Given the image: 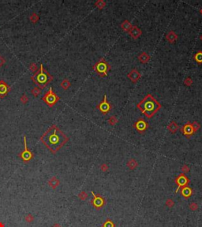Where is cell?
<instances>
[{
	"instance_id": "1",
	"label": "cell",
	"mask_w": 202,
	"mask_h": 227,
	"mask_svg": "<svg viewBox=\"0 0 202 227\" xmlns=\"http://www.w3.org/2000/svg\"><path fill=\"white\" fill-rule=\"evenodd\" d=\"M68 140L67 136L55 125L48 128L40 137V141L52 154H55L58 151Z\"/></svg>"
},
{
	"instance_id": "2",
	"label": "cell",
	"mask_w": 202,
	"mask_h": 227,
	"mask_svg": "<svg viewBox=\"0 0 202 227\" xmlns=\"http://www.w3.org/2000/svg\"><path fill=\"white\" fill-rule=\"evenodd\" d=\"M137 107L145 115L146 118H151L161 109L162 106L151 94H148L141 101L137 103Z\"/></svg>"
},
{
	"instance_id": "3",
	"label": "cell",
	"mask_w": 202,
	"mask_h": 227,
	"mask_svg": "<svg viewBox=\"0 0 202 227\" xmlns=\"http://www.w3.org/2000/svg\"><path fill=\"white\" fill-rule=\"evenodd\" d=\"M31 79L33 80L36 85H37L38 88L42 90L53 81L54 77L48 73V71L43 67V64L41 63L40 69H38V70L31 77Z\"/></svg>"
},
{
	"instance_id": "4",
	"label": "cell",
	"mask_w": 202,
	"mask_h": 227,
	"mask_svg": "<svg viewBox=\"0 0 202 227\" xmlns=\"http://www.w3.org/2000/svg\"><path fill=\"white\" fill-rule=\"evenodd\" d=\"M110 69V65L107 62L104 58H101L99 62H97L93 66V69L100 77H106Z\"/></svg>"
},
{
	"instance_id": "5",
	"label": "cell",
	"mask_w": 202,
	"mask_h": 227,
	"mask_svg": "<svg viewBox=\"0 0 202 227\" xmlns=\"http://www.w3.org/2000/svg\"><path fill=\"white\" fill-rule=\"evenodd\" d=\"M59 99V96H58L57 94L53 91L52 87H51V88H49V90L42 97V100L50 107H54Z\"/></svg>"
},
{
	"instance_id": "6",
	"label": "cell",
	"mask_w": 202,
	"mask_h": 227,
	"mask_svg": "<svg viewBox=\"0 0 202 227\" xmlns=\"http://www.w3.org/2000/svg\"><path fill=\"white\" fill-rule=\"evenodd\" d=\"M18 156L21 159V160L24 162H28L33 159V153L31 151L27 145V138L26 136H24V150L21 151V153L18 154Z\"/></svg>"
},
{
	"instance_id": "7",
	"label": "cell",
	"mask_w": 202,
	"mask_h": 227,
	"mask_svg": "<svg viewBox=\"0 0 202 227\" xmlns=\"http://www.w3.org/2000/svg\"><path fill=\"white\" fill-rule=\"evenodd\" d=\"M97 108L100 111V112H102L103 114H107L108 112H109L111 109V105L108 103V101L107 100V96L106 95H104L103 96V101L97 106Z\"/></svg>"
},
{
	"instance_id": "8",
	"label": "cell",
	"mask_w": 202,
	"mask_h": 227,
	"mask_svg": "<svg viewBox=\"0 0 202 227\" xmlns=\"http://www.w3.org/2000/svg\"><path fill=\"white\" fill-rule=\"evenodd\" d=\"M133 127L137 130V132H139L140 133H143L148 127V123L145 122V121L143 118H140L138 119L137 122L134 123Z\"/></svg>"
},
{
	"instance_id": "9",
	"label": "cell",
	"mask_w": 202,
	"mask_h": 227,
	"mask_svg": "<svg viewBox=\"0 0 202 227\" xmlns=\"http://www.w3.org/2000/svg\"><path fill=\"white\" fill-rule=\"evenodd\" d=\"M11 91L10 87L4 80H0V98L6 97Z\"/></svg>"
},
{
	"instance_id": "10",
	"label": "cell",
	"mask_w": 202,
	"mask_h": 227,
	"mask_svg": "<svg viewBox=\"0 0 202 227\" xmlns=\"http://www.w3.org/2000/svg\"><path fill=\"white\" fill-rule=\"evenodd\" d=\"M181 131L182 132V133L186 136L187 137H191L192 135H193L195 133L194 129L193 127V125L189 122H187L185 125H184L182 128H181Z\"/></svg>"
},
{
	"instance_id": "11",
	"label": "cell",
	"mask_w": 202,
	"mask_h": 227,
	"mask_svg": "<svg viewBox=\"0 0 202 227\" xmlns=\"http://www.w3.org/2000/svg\"><path fill=\"white\" fill-rule=\"evenodd\" d=\"M175 182L177 183V185H178V189H177V192L178 190L179 189L180 187H185L186 185H187L189 182H190V180L186 177L184 174H180L176 179H175Z\"/></svg>"
},
{
	"instance_id": "12",
	"label": "cell",
	"mask_w": 202,
	"mask_h": 227,
	"mask_svg": "<svg viewBox=\"0 0 202 227\" xmlns=\"http://www.w3.org/2000/svg\"><path fill=\"white\" fill-rule=\"evenodd\" d=\"M128 77H129V79L131 80L132 82L135 83V82H137L140 78H141V73H140L137 69H132V70L129 73V74H128Z\"/></svg>"
},
{
	"instance_id": "13",
	"label": "cell",
	"mask_w": 202,
	"mask_h": 227,
	"mask_svg": "<svg viewBox=\"0 0 202 227\" xmlns=\"http://www.w3.org/2000/svg\"><path fill=\"white\" fill-rule=\"evenodd\" d=\"M141 33H142L141 30L137 26H132V28L129 32L130 35L132 36L133 39H137L141 35Z\"/></svg>"
},
{
	"instance_id": "14",
	"label": "cell",
	"mask_w": 202,
	"mask_h": 227,
	"mask_svg": "<svg viewBox=\"0 0 202 227\" xmlns=\"http://www.w3.org/2000/svg\"><path fill=\"white\" fill-rule=\"evenodd\" d=\"M60 185V181L56 177H52L49 181H48V185L52 189H56L57 187Z\"/></svg>"
},
{
	"instance_id": "15",
	"label": "cell",
	"mask_w": 202,
	"mask_h": 227,
	"mask_svg": "<svg viewBox=\"0 0 202 227\" xmlns=\"http://www.w3.org/2000/svg\"><path fill=\"white\" fill-rule=\"evenodd\" d=\"M178 38V36L175 34V32L173 31H170L167 34V40L170 43H173L174 42L176 41Z\"/></svg>"
},
{
	"instance_id": "16",
	"label": "cell",
	"mask_w": 202,
	"mask_h": 227,
	"mask_svg": "<svg viewBox=\"0 0 202 227\" xmlns=\"http://www.w3.org/2000/svg\"><path fill=\"white\" fill-rule=\"evenodd\" d=\"M167 129L171 133H175L177 132V130L178 129V126L175 121H172V122L168 125Z\"/></svg>"
},
{
	"instance_id": "17",
	"label": "cell",
	"mask_w": 202,
	"mask_h": 227,
	"mask_svg": "<svg viewBox=\"0 0 202 227\" xmlns=\"http://www.w3.org/2000/svg\"><path fill=\"white\" fill-rule=\"evenodd\" d=\"M132 25L130 21H128L127 20L124 21L122 24H121V28L124 30V31H126V33H129L130 31V29L132 28Z\"/></svg>"
},
{
	"instance_id": "18",
	"label": "cell",
	"mask_w": 202,
	"mask_h": 227,
	"mask_svg": "<svg viewBox=\"0 0 202 227\" xmlns=\"http://www.w3.org/2000/svg\"><path fill=\"white\" fill-rule=\"evenodd\" d=\"M138 58H139V60H140V62H142V63H144V64L148 63V61L150 60V57H149V55H148V54H146L145 52L141 53V54H140V55L138 56Z\"/></svg>"
},
{
	"instance_id": "19",
	"label": "cell",
	"mask_w": 202,
	"mask_h": 227,
	"mask_svg": "<svg viewBox=\"0 0 202 227\" xmlns=\"http://www.w3.org/2000/svg\"><path fill=\"white\" fill-rule=\"evenodd\" d=\"M93 195H94V193L92 192ZM93 203H94V205L96 207H100L103 205V200L101 199L100 196H97L96 195H94V200H93Z\"/></svg>"
},
{
	"instance_id": "20",
	"label": "cell",
	"mask_w": 202,
	"mask_h": 227,
	"mask_svg": "<svg viewBox=\"0 0 202 227\" xmlns=\"http://www.w3.org/2000/svg\"><path fill=\"white\" fill-rule=\"evenodd\" d=\"M70 85H71V83H70V81L68 79H64L63 81L61 82V84H60L61 88H63L64 90H67L70 87Z\"/></svg>"
},
{
	"instance_id": "21",
	"label": "cell",
	"mask_w": 202,
	"mask_h": 227,
	"mask_svg": "<svg viewBox=\"0 0 202 227\" xmlns=\"http://www.w3.org/2000/svg\"><path fill=\"white\" fill-rule=\"evenodd\" d=\"M29 19H30V21L32 22V23L36 24V23L39 21L40 17H39V15H38L36 13H33L32 15H31V16H30Z\"/></svg>"
},
{
	"instance_id": "22",
	"label": "cell",
	"mask_w": 202,
	"mask_h": 227,
	"mask_svg": "<svg viewBox=\"0 0 202 227\" xmlns=\"http://www.w3.org/2000/svg\"><path fill=\"white\" fill-rule=\"evenodd\" d=\"M127 166L130 168V169H131V170H133V169H135L137 166V161H135L134 159H130L128 162H127Z\"/></svg>"
},
{
	"instance_id": "23",
	"label": "cell",
	"mask_w": 202,
	"mask_h": 227,
	"mask_svg": "<svg viewBox=\"0 0 202 227\" xmlns=\"http://www.w3.org/2000/svg\"><path fill=\"white\" fill-rule=\"evenodd\" d=\"M31 93H32V95L35 97H37L40 93H41V89L38 87H35L33 88L32 90H31Z\"/></svg>"
},
{
	"instance_id": "24",
	"label": "cell",
	"mask_w": 202,
	"mask_h": 227,
	"mask_svg": "<svg viewBox=\"0 0 202 227\" xmlns=\"http://www.w3.org/2000/svg\"><path fill=\"white\" fill-rule=\"evenodd\" d=\"M194 59L197 62H198L199 64L202 63V51H199L197 52L195 55H194Z\"/></svg>"
},
{
	"instance_id": "25",
	"label": "cell",
	"mask_w": 202,
	"mask_h": 227,
	"mask_svg": "<svg viewBox=\"0 0 202 227\" xmlns=\"http://www.w3.org/2000/svg\"><path fill=\"white\" fill-rule=\"evenodd\" d=\"M182 193L184 196H190L192 193V190L190 189V188H187V187H184L182 190Z\"/></svg>"
},
{
	"instance_id": "26",
	"label": "cell",
	"mask_w": 202,
	"mask_h": 227,
	"mask_svg": "<svg viewBox=\"0 0 202 227\" xmlns=\"http://www.w3.org/2000/svg\"><path fill=\"white\" fill-rule=\"evenodd\" d=\"M95 6L97 8H99V9L101 10V9L104 8V6H106V3L103 2V1H102V0H99V1H97V2L95 3Z\"/></svg>"
},
{
	"instance_id": "27",
	"label": "cell",
	"mask_w": 202,
	"mask_h": 227,
	"mask_svg": "<svg viewBox=\"0 0 202 227\" xmlns=\"http://www.w3.org/2000/svg\"><path fill=\"white\" fill-rule=\"evenodd\" d=\"M29 69H30V71L31 72H33V73H36L37 70H38V67H37V65L35 63V62H33V63H31V65H30V66H29Z\"/></svg>"
},
{
	"instance_id": "28",
	"label": "cell",
	"mask_w": 202,
	"mask_h": 227,
	"mask_svg": "<svg viewBox=\"0 0 202 227\" xmlns=\"http://www.w3.org/2000/svg\"><path fill=\"white\" fill-rule=\"evenodd\" d=\"M117 122H118V120L115 116L111 117L109 118V120H108V123H109V125H111V126H115Z\"/></svg>"
},
{
	"instance_id": "29",
	"label": "cell",
	"mask_w": 202,
	"mask_h": 227,
	"mask_svg": "<svg viewBox=\"0 0 202 227\" xmlns=\"http://www.w3.org/2000/svg\"><path fill=\"white\" fill-rule=\"evenodd\" d=\"M28 100H29V99H28V97L25 94H23V95L21 96V98H20V101H21L23 104H26V103L28 102Z\"/></svg>"
},
{
	"instance_id": "30",
	"label": "cell",
	"mask_w": 202,
	"mask_h": 227,
	"mask_svg": "<svg viewBox=\"0 0 202 227\" xmlns=\"http://www.w3.org/2000/svg\"><path fill=\"white\" fill-rule=\"evenodd\" d=\"M25 220L27 222H32L34 221V217L33 215L31 214H28L25 217Z\"/></svg>"
},
{
	"instance_id": "31",
	"label": "cell",
	"mask_w": 202,
	"mask_h": 227,
	"mask_svg": "<svg viewBox=\"0 0 202 227\" xmlns=\"http://www.w3.org/2000/svg\"><path fill=\"white\" fill-rule=\"evenodd\" d=\"M78 197L81 200H85L87 197H88V195L85 192H81V193L78 194Z\"/></svg>"
},
{
	"instance_id": "32",
	"label": "cell",
	"mask_w": 202,
	"mask_h": 227,
	"mask_svg": "<svg viewBox=\"0 0 202 227\" xmlns=\"http://www.w3.org/2000/svg\"><path fill=\"white\" fill-rule=\"evenodd\" d=\"M184 84H185V85H187V86H190V85L193 84V81H192L191 78L187 77V78H186V79L184 81Z\"/></svg>"
},
{
	"instance_id": "33",
	"label": "cell",
	"mask_w": 202,
	"mask_h": 227,
	"mask_svg": "<svg viewBox=\"0 0 202 227\" xmlns=\"http://www.w3.org/2000/svg\"><path fill=\"white\" fill-rule=\"evenodd\" d=\"M193 129H194V131H195V132L200 129V124L199 123H197V122H193Z\"/></svg>"
},
{
	"instance_id": "34",
	"label": "cell",
	"mask_w": 202,
	"mask_h": 227,
	"mask_svg": "<svg viewBox=\"0 0 202 227\" xmlns=\"http://www.w3.org/2000/svg\"><path fill=\"white\" fill-rule=\"evenodd\" d=\"M166 204H167L168 207H172L174 206L175 203L173 202V200H172L169 199V200H167V203H166Z\"/></svg>"
},
{
	"instance_id": "35",
	"label": "cell",
	"mask_w": 202,
	"mask_h": 227,
	"mask_svg": "<svg viewBox=\"0 0 202 227\" xmlns=\"http://www.w3.org/2000/svg\"><path fill=\"white\" fill-rule=\"evenodd\" d=\"M5 62H6V60H5V58L0 54V68H1L4 64H5Z\"/></svg>"
},
{
	"instance_id": "36",
	"label": "cell",
	"mask_w": 202,
	"mask_h": 227,
	"mask_svg": "<svg viewBox=\"0 0 202 227\" xmlns=\"http://www.w3.org/2000/svg\"><path fill=\"white\" fill-rule=\"evenodd\" d=\"M189 170H190V169H189V167L186 165H184L182 167V171L183 173H188Z\"/></svg>"
},
{
	"instance_id": "37",
	"label": "cell",
	"mask_w": 202,
	"mask_h": 227,
	"mask_svg": "<svg viewBox=\"0 0 202 227\" xmlns=\"http://www.w3.org/2000/svg\"><path fill=\"white\" fill-rule=\"evenodd\" d=\"M190 208L191 210H195L197 208V203H191V204H190Z\"/></svg>"
},
{
	"instance_id": "38",
	"label": "cell",
	"mask_w": 202,
	"mask_h": 227,
	"mask_svg": "<svg viewBox=\"0 0 202 227\" xmlns=\"http://www.w3.org/2000/svg\"><path fill=\"white\" fill-rule=\"evenodd\" d=\"M108 170V167H107V166L106 165V164H103L102 166H101V170L102 171H107Z\"/></svg>"
},
{
	"instance_id": "39",
	"label": "cell",
	"mask_w": 202,
	"mask_h": 227,
	"mask_svg": "<svg viewBox=\"0 0 202 227\" xmlns=\"http://www.w3.org/2000/svg\"><path fill=\"white\" fill-rule=\"evenodd\" d=\"M52 227H62L59 224H58V223H55V224H54L53 225H52Z\"/></svg>"
},
{
	"instance_id": "40",
	"label": "cell",
	"mask_w": 202,
	"mask_h": 227,
	"mask_svg": "<svg viewBox=\"0 0 202 227\" xmlns=\"http://www.w3.org/2000/svg\"><path fill=\"white\" fill-rule=\"evenodd\" d=\"M0 227H5V225L3 224V222H0Z\"/></svg>"
},
{
	"instance_id": "41",
	"label": "cell",
	"mask_w": 202,
	"mask_h": 227,
	"mask_svg": "<svg viewBox=\"0 0 202 227\" xmlns=\"http://www.w3.org/2000/svg\"><path fill=\"white\" fill-rule=\"evenodd\" d=\"M200 13L202 14V9H200Z\"/></svg>"
},
{
	"instance_id": "42",
	"label": "cell",
	"mask_w": 202,
	"mask_h": 227,
	"mask_svg": "<svg viewBox=\"0 0 202 227\" xmlns=\"http://www.w3.org/2000/svg\"><path fill=\"white\" fill-rule=\"evenodd\" d=\"M200 40H201V41H202V35H201V36H200Z\"/></svg>"
}]
</instances>
